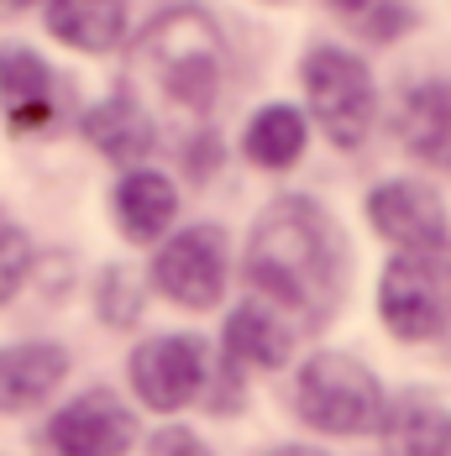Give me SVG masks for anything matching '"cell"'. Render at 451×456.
Returning <instances> with one entry per match:
<instances>
[{
    "label": "cell",
    "instance_id": "cell-14",
    "mask_svg": "<svg viewBox=\"0 0 451 456\" xmlns=\"http://www.w3.org/2000/svg\"><path fill=\"white\" fill-rule=\"evenodd\" d=\"M85 137H90L94 152H105L111 163H142L147 152H152V121H147V110L136 105L132 94H111V100H100L85 110Z\"/></svg>",
    "mask_w": 451,
    "mask_h": 456
},
{
    "label": "cell",
    "instance_id": "cell-6",
    "mask_svg": "<svg viewBox=\"0 0 451 456\" xmlns=\"http://www.w3.org/2000/svg\"><path fill=\"white\" fill-rule=\"evenodd\" d=\"M367 221L405 257H430L447 247V205L436 189L414 179H389L367 194Z\"/></svg>",
    "mask_w": 451,
    "mask_h": 456
},
{
    "label": "cell",
    "instance_id": "cell-23",
    "mask_svg": "<svg viewBox=\"0 0 451 456\" xmlns=\"http://www.w3.org/2000/svg\"><path fill=\"white\" fill-rule=\"evenodd\" d=\"M268 456H316V452H305V446H289V452H268Z\"/></svg>",
    "mask_w": 451,
    "mask_h": 456
},
{
    "label": "cell",
    "instance_id": "cell-3",
    "mask_svg": "<svg viewBox=\"0 0 451 456\" xmlns=\"http://www.w3.org/2000/svg\"><path fill=\"white\" fill-rule=\"evenodd\" d=\"M294 410L325 436H367L383 425V388L362 362L341 352H320L294 378Z\"/></svg>",
    "mask_w": 451,
    "mask_h": 456
},
{
    "label": "cell",
    "instance_id": "cell-15",
    "mask_svg": "<svg viewBox=\"0 0 451 456\" xmlns=\"http://www.w3.org/2000/svg\"><path fill=\"white\" fill-rule=\"evenodd\" d=\"M289 346H294V330L273 305H242L226 320V357L236 367L273 372V367L289 362Z\"/></svg>",
    "mask_w": 451,
    "mask_h": 456
},
{
    "label": "cell",
    "instance_id": "cell-2",
    "mask_svg": "<svg viewBox=\"0 0 451 456\" xmlns=\"http://www.w3.org/2000/svg\"><path fill=\"white\" fill-rule=\"evenodd\" d=\"M142 63L158 74L163 94L184 105V110H210L216 105V90H221V37L210 27L205 11L194 5H179L168 16H158L142 37Z\"/></svg>",
    "mask_w": 451,
    "mask_h": 456
},
{
    "label": "cell",
    "instance_id": "cell-16",
    "mask_svg": "<svg viewBox=\"0 0 451 456\" xmlns=\"http://www.w3.org/2000/svg\"><path fill=\"white\" fill-rule=\"evenodd\" d=\"M179 216V194L174 183L152 168H132L127 179L116 183V221L132 241H158L163 231L174 226Z\"/></svg>",
    "mask_w": 451,
    "mask_h": 456
},
{
    "label": "cell",
    "instance_id": "cell-12",
    "mask_svg": "<svg viewBox=\"0 0 451 456\" xmlns=\"http://www.w3.org/2000/svg\"><path fill=\"white\" fill-rule=\"evenodd\" d=\"M0 100L16 132L53 121V74L32 47H0Z\"/></svg>",
    "mask_w": 451,
    "mask_h": 456
},
{
    "label": "cell",
    "instance_id": "cell-18",
    "mask_svg": "<svg viewBox=\"0 0 451 456\" xmlns=\"http://www.w3.org/2000/svg\"><path fill=\"white\" fill-rule=\"evenodd\" d=\"M383 430H389V446L399 456H451V414L441 410L409 404V410L389 414Z\"/></svg>",
    "mask_w": 451,
    "mask_h": 456
},
{
    "label": "cell",
    "instance_id": "cell-13",
    "mask_svg": "<svg viewBox=\"0 0 451 456\" xmlns=\"http://www.w3.org/2000/svg\"><path fill=\"white\" fill-rule=\"evenodd\" d=\"M47 32L74 53H111L127 37V0H47Z\"/></svg>",
    "mask_w": 451,
    "mask_h": 456
},
{
    "label": "cell",
    "instance_id": "cell-1",
    "mask_svg": "<svg viewBox=\"0 0 451 456\" xmlns=\"http://www.w3.org/2000/svg\"><path fill=\"white\" fill-rule=\"evenodd\" d=\"M331 247L336 231L316 200H273L247 241V278L263 294V305L320 320L331 305Z\"/></svg>",
    "mask_w": 451,
    "mask_h": 456
},
{
    "label": "cell",
    "instance_id": "cell-8",
    "mask_svg": "<svg viewBox=\"0 0 451 456\" xmlns=\"http://www.w3.org/2000/svg\"><path fill=\"white\" fill-rule=\"evenodd\" d=\"M378 315L399 341H430L447 325V299L441 278L430 273L420 257H394L378 278Z\"/></svg>",
    "mask_w": 451,
    "mask_h": 456
},
{
    "label": "cell",
    "instance_id": "cell-5",
    "mask_svg": "<svg viewBox=\"0 0 451 456\" xmlns=\"http://www.w3.org/2000/svg\"><path fill=\"white\" fill-rule=\"evenodd\" d=\"M152 283L184 310H210L226 289V236L216 226L168 236L152 257Z\"/></svg>",
    "mask_w": 451,
    "mask_h": 456
},
{
    "label": "cell",
    "instance_id": "cell-7",
    "mask_svg": "<svg viewBox=\"0 0 451 456\" xmlns=\"http://www.w3.org/2000/svg\"><path fill=\"white\" fill-rule=\"evenodd\" d=\"M132 388L147 410H184L205 388V341L200 336H152L132 352Z\"/></svg>",
    "mask_w": 451,
    "mask_h": 456
},
{
    "label": "cell",
    "instance_id": "cell-20",
    "mask_svg": "<svg viewBox=\"0 0 451 456\" xmlns=\"http://www.w3.org/2000/svg\"><path fill=\"white\" fill-rule=\"evenodd\" d=\"M100 315L111 320V325H132L136 320V289H132V273H127V268H111V273H105Z\"/></svg>",
    "mask_w": 451,
    "mask_h": 456
},
{
    "label": "cell",
    "instance_id": "cell-9",
    "mask_svg": "<svg viewBox=\"0 0 451 456\" xmlns=\"http://www.w3.org/2000/svg\"><path fill=\"white\" fill-rule=\"evenodd\" d=\"M47 441L58 456H127V446L136 441V419L116 394L94 388L53 414Z\"/></svg>",
    "mask_w": 451,
    "mask_h": 456
},
{
    "label": "cell",
    "instance_id": "cell-4",
    "mask_svg": "<svg viewBox=\"0 0 451 456\" xmlns=\"http://www.w3.org/2000/svg\"><path fill=\"white\" fill-rule=\"evenodd\" d=\"M299 79H305V100L316 121L336 147H357L373 132V74L357 53L331 43L310 47L299 63Z\"/></svg>",
    "mask_w": 451,
    "mask_h": 456
},
{
    "label": "cell",
    "instance_id": "cell-19",
    "mask_svg": "<svg viewBox=\"0 0 451 456\" xmlns=\"http://www.w3.org/2000/svg\"><path fill=\"white\" fill-rule=\"evenodd\" d=\"M27 268H32V241L16 226H0V305L21 289Z\"/></svg>",
    "mask_w": 451,
    "mask_h": 456
},
{
    "label": "cell",
    "instance_id": "cell-21",
    "mask_svg": "<svg viewBox=\"0 0 451 456\" xmlns=\"http://www.w3.org/2000/svg\"><path fill=\"white\" fill-rule=\"evenodd\" d=\"M152 456H210L189 430H179V425H168V430H158L152 436Z\"/></svg>",
    "mask_w": 451,
    "mask_h": 456
},
{
    "label": "cell",
    "instance_id": "cell-11",
    "mask_svg": "<svg viewBox=\"0 0 451 456\" xmlns=\"http://www.w3.org/2000/svg\"><path fill=\"white\" fill-rule=\"evenodd\" d=\"M399 137H405V147L420 158V163L447 168L451 174V85L430 79V85L405 90V105H399Z\"/></svg>",
    "mask_w": 451,
    "mask_h": 456
},
{
    "label": "cell",
    "instance_id": "cell-17",
    "mask_svg": "<svg viewBox=\"0 0 451 456\" xmlns=\"http://www.w3.org/2000/svg\"><path fill=\"white\" fill-rule=\"evenodd\" d=\"M305 142H310V126H305V116H299L294 105H263V110L247 121L242 152H247L258 168L278 174V168H294V163H299Z\"/></svg>",
    "mask_w": 451,
    "mask_h": 456
},
{
    "label": "cell",
    "instance_id": "cell-22",
    "mask_svg": "<svg viewBox=\"0 0 451 456\" xmlns=\"http://www.w3.org/2000/svg\"><path fill=\"white\" fill-rule=\"evenodd\" d=\"M27 5H37V0H0V11H27Z\"/></svg>",
    "mask_w": 451,
    "mask_h": 456
},
{
    "label": "cell",
    "instance_id": "cell-24",
    "mask_svg": "<svg viewBox=\"0 0 451 456\" xmlns=\"http://www.w3.org/2000/svg\"><path fill=\"white\" fill-rule=\"evenodd\" d=\"M447 273H451V268H447Z\"/></svg>",
    "mask_w": 451,
    "mask_h": 456
},
{
    "label": "cell",
    "instance_id": "cell-10",
    "mask_svg": "<svg viewBox=\"0 0 451 456\" xmlns=\"http://www.w3.org/2000/svg\"><path fill=\"white\" fill-rule=\"evenodd\" d=\"M69 357L53 341H16L0 352V410H32L63 383Z\"/></svg>",
    "mask_w": 451,
    "mask_h": 456
}]
</instances>
